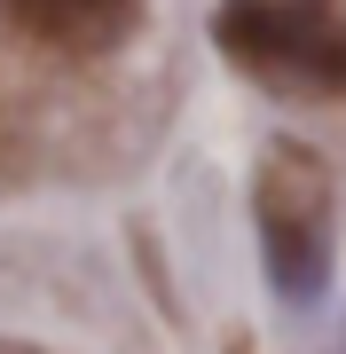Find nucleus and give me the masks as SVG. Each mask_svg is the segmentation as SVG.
I'll return each instance as SVG.
<instances>
[{
  "instance_id": "f257e3e1",
  "label": "nucleus",
  "mask_w": 346,
  "mask_h": 354,
  "mask_svg": "<svg viewBox=\"0 0 346 354\" xmlns=\"http://www.w3.org/2000/svg\"><path fill=\"white\" fill-rule=\"evenodd\" d=\"M220 55L291 95H346V8L331 0H220Z\"/></svg>"
},
{
  "instance_id": "f03ea898",
  "label": "nucleus",
  "mask_w": 346,
  "mask_h": 354,
  "mask_svg": "<svg viewBox=\"0 0 346 354\" xmlns=\"http://www.w3.org/2000/svg\"><path fill=\"white\" fill-rule=\"evenodd\" d=\"M252 221H260V252H268L276 291L291 307L323 299V283H331V174L307 142H276L260 158Z\"/></svg>"
},
{
  "instance_id": "7ed1b4c3",
  "label": "nucleus",
  "mask_w": 346,
  "mask_h": 354,
  "mask_svg": "<svg viewBox=\"0 0 346 354\" xmlns=\"http://www.w3.org/2000/svg\"><path fill=\"white\" fill-rule=\"evenodd\" d=\"M0 16L55 55H103L134 32L142 0H0Z\"/></svg>"
}]
</instances>
